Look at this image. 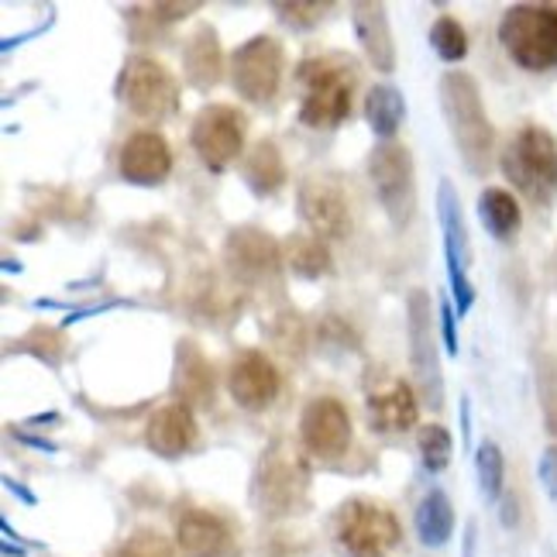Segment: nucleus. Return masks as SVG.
<instances>
[{
  "label": "nucleus",
  "instance_id": "f257e3e1",
  "mask_svg": "<svg viewBox=\"0 0 557 557\" xmlns=\"http://www.w3.org/2000/svg\"><path fill=\"white\" fill-rule=\"evenodd\" d=\"M355 62L345 55H313L299 62L296 87H299V121L313 132H334L351 114L355 100Z\"/></svg>",
  "mask_w": 557,
  "mask_h": 557
},
{
  "label": "nucleus",
  "instance_id": "f03ea898",
  "mask_svg": "<svg viewBox=\"0 0 557 557\" xmlns=\"http://www.w3.org/2000/svg\"><path fill=\"white\" fill-rule=\"evenodd\" d=\"M441 111L451 127V138L468 165V173L482 176L492 159V124L482 107V94L468 73H444L441 79Z\"/></svg>",
  "mask_w": 557,
  "mask_h": 557
},
{
  "label": "nucleus",
  "instance_id": "7ed1b4c3",
  "mask_svg": "<svg viewBox=\"0 0 557 557\" xmlns=\"http://www.w3.org/2000/svg\"><path fill=\"white\" fill-rule=\"evenodd\" d=\"M499 41L517 66L544 73L557 66V4H517L509 8Z\"/></svg>",
  "mask_w": 557,
  "mask_h": 557
},
{
  "label": "nucleus",
  "instance_id": "20e7f679",
  "mask_svg": "<svg viewBox=\"0 0 557 557\" xmlns=\"http://www.w3.org/2000/svg\"><path fill=\"white\" fill-rule=\"evenodd\" d=\"M503 173L523 197L533 203H547L557 193V138L537 124H527L506 145Z\"/></svg>",
  "mask_w": 557,
  "mask_h": 557
},
{
  "label": "nucleus",
  "instance_id": "39448f33",
  "mask_svg": "<svg viewBox=\"0 0 557 557\" xmlns=\"http://www.w3.org/2000/svg\"><path fill=\"white\" fill-rule=\"evenodd\" d=\"M334 541L345 557H389L403 541V530L389 506L351 499L337 509Z\"/></svg>",
  "mask_w": 557,
  "mask_h": 557
},
{
  "label": "nucleus",
  "instance_id": "423d86ee",
  "mask_svg": "<svg viewBox=\"0 0 557 557\" xmlns=\"http://www.w3.org/2000/svg\"><path fill=\"white\" fill-rule=\"evenodd\" d=\"M369 180H372V189H375L382 210L389 213L393 227L396 231L410 227L413 210H417V183H413L410 148L396 145V141H382L379 148H372Z\"/></svg>",
  "mask_w": 557,
  "mask_h": 557
},
{
  "label": "nucleus",
  "instance_id": "0eeeda50",
  "mask_svg": "<svg viewBox=\"0 0 557 557\" xmlns=\"http://www.w3.org/2000/svg\"><path fill=\"white\" fill-rule=\"evenodd\" d=\"M117 97L127 103V111L145 117V121H162L176 111V79L162 62L135 55L124 62L121 79H117Z\"/></svg>",
  "mask_w": 557,
  "mask_h": 557
},
{
  "label": "nucleus",
  "instance_id": "6e6552de",
  "mask_svg": "<svg viewBox=\"0 0 557 557\" xmlns=\"http://www.w3.org/2000/svg\"><path fill=\"white\" fill-rule=\"evenodd\" d=\"M406 337H410V358H413L420 393L431 410H441L444 406V372H441L431 296L423 289H413L410 299H406Z\"/></svg>",
  "mask_w": 557,
  "mask_h": 557
},
{
  "label": "nucleus",
  "instance_id": "1a4fd4ad",
  "mask_svg": "<svg viewBox=\"0 0 557 557\" xmlns=\"http://www.w3.org/2000/svg\"><path fill=\"white\" fill-rule=\"evenodd\" d=\"M283 46L272 35H255L231 55V83L248 103H269L283 87Z\"/></svg>",
  "mask_w": 557,
  "mask_h": 557
},
{
  "label": "nucleus",
  "instance_id": "9d476101",
  "mask_svg": "<svg viewBox=\"0 0 557 557\" xmlns=\"http://www.w3.org/2000/svg\"><path fill=\"white\" fill-rule=\"evenodd\" d=\"M189 141L210 173H224V169L238 162L245 148V114H238L227 103H210L193 121Z\"/></svg>",
  "mask_w": 557,
  "mask_h": 557
},
{
  "label": "nucleus",
  "instance_id": "9b49d317",
  "mask_svg": "<svg viewBox=\"0 0 557 557\" xmlns=\"http://www.w3.org/2000/svg\"><path fill=\"white\" fill-rule=\"evenodd\" d=\"M437 218L444 231V259H447V278H451V296L458 304V313H468L471 304H475V286L468 283L471 245H468V227L461 213V197L451 180H441L437 186Z\"/></svg>",
  "mask_w": 557,
  "mask_h": 557
},
{
  "label": "nucleus",
  "instance_id": "f8f14e48",
  "mask_svg": "<svg viewBox=\"0 0 557 557\" xmlns=\"http://www.w3.org/2000/svg\"><path fill=\"white\" fill-rule=\"evenodd\" d=\"M299 218L307 221L313 238L320 242H341L351 234V203L348 193L334 180L313 176L299 186Z\"/></svg>",
  "mask_w": 557,
  "mask_h": 557
},
{
  "label": "nucleus",
  "instance_id": "ddd939ff",
  "mask_svg": "<svg viewBox=\"0 0 557 557\" xmlns=\"http://www.w3.org/2000/svg\"><path fill=\"white\" fill-rule=\"evenodd\" d=\"M299 437L313 458L337 461L351 447V417L345 403H337L334 396H317L307 403L304 420H299Z\"/></svg>",
  "mask_w": 557,
  "mask_h": 557
},
{
  "label": "nucleus",
  "instance_id": "4468645a",
  "mask_svg": "<svg viewBox=\"0 0 557 557\" xmlns=\"http://www.w3.org/2000/svg\"><path fill=\"white\" fill-rule=\"evenodd\" d=\"M307 488V468L286 444H275L259 468V499L269 512H289Z\"/></svg>",
  "mask_w": 557,
  "mask_h": 557
},
{
  "label": "nucleus",
  "instance_id": "2eb2a0df",
  "mask_svg": "<svg viewBox=\"0 0 557 557\" xmlns=\"http://www.w3.org/2000/svg\"><path fill=\"white\" fill-rule=\"evenodd\" d=\"M227 389L242 410H251V413L265 410V406H272V399L278 396V372L262 351H242L231 361Z\"/></svg>",
  "mask_w": 557,
  "mask_h": 557
},
{
  "label": "nucleus",
  "instance_id": "dca6fc26",
  "mask_svg": "<svg viewBox=\"0 0 557 557\" xmlns=\"http://www.w3.org/2000/svg\"><path fill=\"white\" fill-rule=\"evenodd\" d=\"M224 255H227V265L234 269V275L245 278V283H269V278L278 272V265H283L278 245L265 231H255V227L231 231Z\"/></svg>",
  "mask_w": 557,
  "mask_h": 557
},
{
  "label": "nucleus",
  "instance_id": "f3484780",
  "mask_svg": "<svg viewBox=\"0 0 557 557\" xmlns=\"http://www.w3.org/2000/svg\"><path fill=\"white\" fill-rule=\"evenodd\" d=\"M121 176L135 186H156L173 173V148L156 132H138L121 148Z\"/></svg>",
  "mask_w": 557,
  "mask_h": 557
},
{
  "label": "nucleus",
  "instance_id": "a211bd4d",
  "mask_svg": "<svg viewBox=\"0 0 557 557\" xmlns=\"http://www.w3.org/2000/svg\"><path fill=\"white\" fill-rule=\"evenodd\" d=\"M193 441H197V420H193V410L183 403L162 406V410H156L145 426V444L152 447L159 458L186 455L193 447Z\"/></svg>",
  "mask_w": 557,
  "mask_h": 557
},
{
  "label": "nucleus",
  "instance_id": "6ab92c4d",
  "mask_svg": "<svg viewBox=\"0 0 557 557\" xmlns=\"http://www.w3.org/2000/svg\"><path fill=\"white\" fill-rule=\"evenodd\" d=\"M176 541L186 557H224L231 547V530L218 512L183 509L176 520Z\"/></svg>",
  "mask_w": 557,
  "mask_h": 557
},
{
  "label": "nucleus",
  "instance_id": "aec40b11",
  "mask_svg": "<svg viewBox=\"0 0 557 557\" xmlns=\"http://www.w3.org/2000/svg\"><path fill=\"white\" fill-rule=\"evenodd\" d=\"M366 417L375 434H406L417 426L420 406L406 382H389L385 389L372 393L366 403Z\"/></svg>",
  "mask_w": 557,
  "mask_h": 557
},
{
  "label": "nucleus",
  "instance_id": "412c9836",
  "mask_svg": "<svg viewBox=\"0 0 557 557\" xmlns=\"http://www.w3.org/2000/svg\"><path fill=\"white\" fill-rule=\"evenodd\" d=\"M351 25L358 35V46L366 49L369 62L379 73L396 70V46H393V28L385 17L382 4H351Z\"/></svg>",
  "mask_w": 557,
  "mask_h": 557
},
{
  "label": "nucleus",
  "instance_id": "4be33fe9",
  "mask_svg": "<svg viewBox=\"0 0 557 557\" xmlns=\"http://www.w3.org/2000/svg\"><path fill=\"white\" fill-rule=\"evenodd\" d=\"M173 389L183 406H210L213 403V369L193 341H183L176 351Z\"/></svg>",
  "mask_w": 557,
  "mask_h": 557
},
{
  "label": "nucleus",
  "instance_id": "5701e85b",
  "mask_svg": "<svg viewBox=\"0 0 557 557\" xmlns=\"http://www.w3.org/2000/svg\"><path fill=\"white\" fill-rule=\"evenodd\" d=\"M183 66H186V79L197 90L218 87L221 73H224V55H221L218 32L207 28V25L193 32V38L186 41V49H183Z\"/></svg>",
  "mask_w": 557,
  "mask_h": 557
},
{
  "label": "nucleus",
  "instance_id": "b1692460",
  "mask_svg": "<svg viewBox=\"0 0 557 557\" xmlns=\"http://www.w3.org/2000/svg\"><path fill=\"white\" fill-rule=\"evenodd\" d=\"M417 537L423 547H444L455 533V506L444 488H431L417 506Z\"/></svg>",
  "mask_w": 557,
  "mask_h": 557
},
{
  "label": "nucleus",
  "instance_id": "393cba45",
  "mask_svg": "<svg viewBox=\"0 0 557 557\" xmlns=\"http://www.w3.org/2000/svg\"><path fill=\"white\" fill-rule=\"evenodd\" d=\"M245 183L255 197H272V193L286 183V162L283 152L275 148V141H259L242 162Z\"/></svg>",
  "mask_w": 557,
  "mask_h": 557
},
{
  "label": "nucleus",
  "instance_id": "a878e982",
  "mask_svg": "<svg viewBox=\"0 0 557 557\" xmlns=\"http://www.w3.org/2000/svg\"><path fill=\"white\" fill-rule=\"evenodd\" d=\"M479 218H482V227L492 234L496 242H509L512 234L520 231V203L512 200V193L506 189H482L479 197Z\"/></svg>",
  "mask_w": 557,
  "mask_h": 557
},
{
  "label": "nucleus",
  "instance_id": "bb28decb",
  "mask_svg": "<svg viewBox=\"0 0 557 557\" xmlns=\"http://www.w3.org/2000/svg\"><path fill=\"white\" fill-rule=\"evenodd\" d=\"M366 117L372 124V132L379 138L389 141L396 132H399V124L406 117V100L396 87H389V83H379V87L369 90V100H366Z\"/></svg>",
  "mask_w": 557,
  "mask_h": 557
},
{
  "label": "nucleus",
  "instance_id": "cd10ccee",
  "mask_svg": "<svg viewBox=\"0 0 557 557\" xmlns=\"http://www.w3.org/2000/svg\"><path fill=\"white\" fill-rule=\"evenodd\" d=\"M286 262L299 278H320L331 272V251L320 238L293 234V242L286 245Z\"/></svg>",
  "mask_w": 557,
  "mask_h": 557
},
{
  "label": "nucleus",
  "instance_id": "c85d7f7f",
  "mask_svg": "<svg viewBox=\"0 0 557 557\" xmlns=\"http://www.w3.org/2000/svg\"><path fill=\"white\" fill-rule=\"evenodd\" d=\"M475 471H479V488L488 503H496L503 496V479H506V461L499 444L482 441L479 451H475Z\"/></svg>",
  "mask_w": 557,
  "mask_h": 557
},
{
  "label": "nucleus",
  "instance_id": "c756f323",
  "mask_svg": "<svg viewBox=\"0 0 557 557\" xmlns=\"http://www.w3.org/2000/svg\"><path fill=\"white\" fill-rule=\"evenodd\" d=\"M431 46H434L437 59H444V62H458V59H465V52H468V35H465V28L458 25V17L441 14V17L434 21V28H431Z\"/></svg>",
  "mask_w": 557,
  "mask_h": 557
},
{
  "label": "nucleus",
  "instance_id": "7c9ffc66",
  "mask_svg": "<svg viewBox=\"0 0 557 557\" xmlns=\"http://www.w3.org/2000/svg\"><path fill=\"white\" fill-rule=\"evenodd\" d=\"M420 458H423V468L437 475V471L447 468L451 461V434H447V426L441 423H431L420 431Z\"/></svg>",
  "mask_w": 557,
  "mask_h": 557
},
{
  "label": "nucleus",
  "instance_id": "2f4dec72",
  "mask_svg": "<svg viewBox=\"0 0 557 557\" xmlns=\"http://www.w3.org/2000/svg\"><path fill=\"white\" fill-rule=\"evenodd\" d=\"M278 14V21L296 32H307V28H317L320 21H324V14H331V4L324 0V4H317V0H293V4H275L272 8Z\"/></svg>",
  "mask_w": 557,
  "mask_h": 557
},
{
  "label": "nucleus",
  "instance_id": "473e14b6",
  "mask_svg": "<svg viewBox=\"0 0 557 557\" xmlns=\"http://www.w3.org/2000/svg\"><path fill=\"white\" fill-rule=\"evenodd\" d=\"M117 557H176V554H173V547H169V541L162 537V533L138 530L121 544Z\"/></svg>",
  "mask_w": 557,
  "mask_h": 557
},
{
  "label": "nucleus",
  "instance_id": "72a5a7b5",
  "mask_svg": "<svg viewBox=\"0 0 557 557\" xmlns=\"http://www.w3.org/2000/svg\"><path fill=\"white\" fill-rule=\"evenodd\" d=\"M21 348L25 351H35L38 358H46L49 366H59V358H62V334L59 331H49V327H38V331H32L25 341H21Z\"/></svg>",
  "mask_w": 557,
  "mask_h": 557
},
{
  "label": "nucleus",
  "instance_id": "f704fd0d",
  "mask_svg": "<svg viewBox=\"0 0 557 557\" xmlns=\"http://www.w3.org/2000/svg\"><path fill=\"white\" fill-rule=\"evenodd\" d=\"M537 475H541V485L547 496L557 503V444L547 447V451L541 455V465H537Z\"/></svg>",
  "mask_w": 557,
  "mask_h": 557
},
{
  "label": "nucleus",
  "instance_id": "c9c22d12",
  "mask_svg": "<svg viewBox=\"0 0 557 557\" xmlns=\"http://www.w3.org/2000/svg\"><path fill=\"white\" fill-rule=\"evenodd\" d=\"M441 327H444V345L451 355H458V327H455V310L451 304L441 307Z\"/></svg>",
  "mask_w": 557,
  "mask_h": 557
},
{
  "label": "nucleus",
  "instance_id": "e433bc0d",
  "mask_svg": "<svg viewBox=\"0 0 557 557\" xmlns=\"http://www.w3.org/2000/svg\"><path fill=\"white\" fill-rule=\"evenodd\" d=\"M152 14H169V21H176V17H186L193 11H200V4H156V8H148Z\"/></svg>",
  "mask_w": 557,
  "mask_h": 557
},
{
  "label": "nucleus",
  "instance_id": "4c0bfd02",
  "mask_svg": "<svg viewBox=\"0 0 557 557\" xmlns=\"http://www.w3.org/2000/svg\"><path fill=\"white\" fill-rule=\"evenodd\" d=\"M4 485H8V488L14 492V496H21V499H25V503H35V496H32V492H28L25 485H17L14 479H4Z\"/></svg>",
  "mask_w": 557,
  "mask_h": 557
},
{
  "label": "nucleus",
  "instance_id": "58836bf2",
  "mask_svg": "<svg viewBox=\"0 0 557 557\" xmlns=\"http://www.w3.org/2000/svg\"><path fill=\"white\" fill-rule=\"evenodd\" d=\"M475 554V527H468V537H465V557Z\"/></svg>",
  "mask_w": 557,
  "mask_h": 557
}]
</instances>
